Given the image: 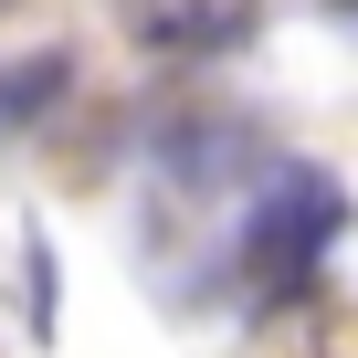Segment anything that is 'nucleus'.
Listing matches in <instances>:
<instances>
[{"label":"nucleus","mask_w":358,"mask_h":358,"mask_svg":"<svg viewBox=\"0 0 358 358\" xmlns=\"http://www.w3.org/2000/svg\"><path fill=\"white\" fill-rule=\"evenodd\" d=\"M337 222H348L337 179H316V169H274V190H264V211H253V232H243L253 285H306V274L327 264Z\"/></svg>","instance_id":"f257e3e1"},{"label":"nucleus","mask_w":358,"mask_h":358,"mask_svg":"<svg viewBox=\"0 0 358 358\" xmlns=\"http://www.w3.org/2000/svg\"><path fill=\"white\" fill-rule=\"evenodd\" d=\"M116 22L148 53H222L243 32V0H116Z\"/></svg>","instance_id":"f03ea898"},{"label":"nucleus","mask_w":358,"mask_h":358,"mask_svg":"<svg viewBox=\"0 0 358 358\" xmlns=\"http://www.w3.org/2000/svg\"><path fill=\"white\" fill-rule=\"evenodd\" d=\"M158 169L179 179V190H232V179L253 169V127H169Z\"/></svg>","instance_id":"7ed1b4c3"},{"label":"nucleus","mask_w":358,"mask_h":358,"mask_svg":"<svg viewBox=\"0 0 358 358\" xmlns=\"http://www.w3.org/2000/svg\"><path fill=\"white\" fill-rule=\"evenodd\" d=\"M64 85H74V53H32V64H0V137L43 127Z\"/></svg>","instance_id":"20e7f679"},{"label":"nucleus","mask_w":358,"mask_h":358,"mask_svg":"<svg viewBox=\"0 0 358 358\" xmlns=\"http://www.w3.org/2000/svg\"><path fill=\"white\" fill-rule=\"evenodd\" d=\"M22 316H32V337H53V243L43 232L22 243Z\"/></svg>","instance_id":"39448f33"},{"label":"nucleus","mask_w":358,"mask_h":358,"mask_svg":"<svg viewBox=\"0 0 358 358\" xmlns=\"http://www.w3.org/2000/svg\"><path fill=\"white\" fill-rule=\"evenodd\" d=\"M0 11H22V0H0Z\"/></svg>","instance_id":"423d86ee"}]
</instances>
